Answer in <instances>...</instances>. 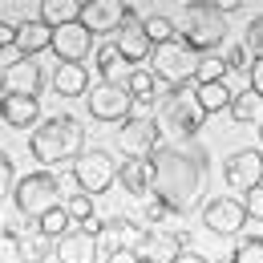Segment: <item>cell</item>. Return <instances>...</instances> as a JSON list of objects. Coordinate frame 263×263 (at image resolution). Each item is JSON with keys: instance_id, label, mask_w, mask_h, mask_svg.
Returning <instances> with one entry per match:
<instances>
[{"instance_id": "7a4b0ae2", "label": "cell", "mask_w": 263, "mask_h": 263, "mask_svg": "<svg viewBox=\"0 0 263 263\" xmlns=\"http://www.w3.org/2000/svg\"><path fill=\"white\" fill-rule=\"evenodd\" d=\"M239 8V0H191L186 12H182V29L178 36L195 49L198 57L202 53H215L227 36V16Z\"/></svg>"}, {"instance_id": "3957f363", "label": "cell", "mask_w": 263, "mask_h": 263, "mask_svg": "<svg viewBox=\"0 0 263 263\" xmlns=\"http://www.w3.org/2000/svg\"><path fill=\"white\" fill-rule=\"evenodd\" d=\"M85 150V126L73 114H57L49 122H41L29 138V154L41 166H57V162H73Z\"/></svg>"}, {"instance_id": "8fae6325", "label": "cell", "mask_w": 263, "mask_h": 263, "mask_svg": "<svg viewBox=\"0 0 263 263\" xmlns=\"http://www.w3.org/2000/svg\"><path fill=\"white\" fill-rule=\"evenodd\" d=\"M130 12H134V4H126V0H85V8H81V29L89 36L118 33Z\"/></svg>"}, {"instance_id": "4fadbf2b", "label": "cell", "mask_w": 263, "mask_h": 263, "mask_svg": "<svg viewBox=\"0 0 263 263\" xmlns=\"http://www.w3.org/2000/svg\"><path fill=\"white\" fill-rule=\"evenodd\" d=\"M101 227H69L57 243L53 255L57 263H98V247H101Z\"/></svg>"}, {"instance_id": "60d3db41", "label": "cell", "mask_w": 263, "mask_h": 263, "mask_svg": "<svg viewBox=\"0 0 263 263\" xmlns=\"http://www.w3.org/2000/svg\"><path fill=\"white\" fill-rule=\"evenodd\" d=\"M12 45H16V25L0 21V49H12Z\"/></svg>"}, {"instance_id": "b9f144b4", "label": "cell", "mask_w": 263, "mask_h": 263, "mask_svg": "<svg viewBox=\"0 0 263 263\" xmlns=\"http://www.w3.org/2000/svg\"><path fill=\"white\" fill-rule=\"evenodd\" d=\"M105 263H138V255L126 251V247H118V251H109V255H105Z\"/></svg>"}, {"instance_id": "d590c367", "label": "cell", "mask_w": 263, "mask_h": 263, "mask_svg": "<svg viewBox=\"0 0 263 263\" xmlns=\"http://www.w3.org/2000/svg\"><path fill=\"white\" fill-rule=\"evenodd\" d=\"M12 186H16V166H12V158L0 150V198L12 195Z\"/></svg>"}, {"instance_id": "6da1fadb", "label": "cell", "mask_w": 263, "mask_h": 263, "mask_svg": "<svg viewBox=\"0 0 263 263\" xmlns=\"http://www.w3.org/2000/svg\"><path fill=\"white\" fill-rule=\"evenodd\" d=\"M206 178H211V158L195 138L162 142L150 154V195L170 211H191L195 202H202Z\"/></svg>"}, {"instance_id": "9a60e30c", "label": "cell", "mask_w": 263, "mask_h": 263, "mask_svg": "<svg viewBox=\"0 0 263 263\" xmlns=\"http://www.w3.org/2000/svg\"><path fill=\"white\" fill-rule=\"evenodd\" d=\"M223 174H227V186L235 191H251V186H263V150L259 146H247V150H235L223 166Z\"/></svg>"}, {"instance_id": "52a82bcc", "label": "cell", "mask_w": 263, "mask_h": 263, "mask_svg": "<svg viewBox=\"0 0 263 263\" xmlns=\"http://www.w3.org/2000/svg\"><path fill=\"white\" fill-rule=\"evenodd\" d=\"M73 178H77V191L81 195H105L114 182H118V162H114V154L109 150H81L77 158H73Z\"/></svg>"}, {"instance_id": "836d02e7", "label": "cell", "mask_w": 263, "mask_h": 263, "mask_svg": "<svg viewBox=\"0 0 263 263\" xmlns=\"http://www.w3.org/2000/svg\"><path fill=\"white\" fill-rule=\"evenodd\" d=\"M36 223L33 219H29V215H21V211H16V215H8V219H4V239H12V243H16V239H21V235H25V231H33Z\"/></svg>"}, {"instance_id": "2e32d148", "label": "cell", "mask_w": 263, "mask_h": 263, "mask_svg": "<svg viewBox=\"0 0 263 263\" xmlns=\"http://www.w3.org/2000/svg\"><path fill=\"white\" fill-rule=\"evenodd\" d=\"M49 49L57 53L61 65H85V57L93 53V36L85 33L81 21H77V25H65V29H53V45Z\"/></svg>"}, {"instance_id": "277c9868", "label": "cell", "mask_w": 263, "mask_h": 263, "mask_svg": "<svg viewBox=\"0 0 263 263\" xmlns=\"http://www.w3.org/2000/svg\"><path fill=\"white\" fill-rule=\"evenodd\" d=\"M195 65H198V53L182 36H174V41H166V45H154V53H150V73H154V81L166 85V89H174V85H195Z\"/></svg>"}, {"instance_id": "44dd1931", "label": "cell", "mask_w": 263, "mask_h": 263, "mask_svg": "<svg viewBox=\"0 0 263 263\" xmlns=\"http://www.w3.org/2000/svg\"><path fill=\"white\" fill-rule=\"evenodd\" d=\"M36 8H41L36 21H45L49 29H65V25H77V21H81L85 0H41Z\"/></svg>"}, {"instance_id": "5b68a950", "label": "cell", "mask_w": 263, "mask_h": 263, "mask_svg": "<svg viewBox=\"0 0 263 263\" xmlns=\"http://www.w3.org/2000/svg\"><path fill=\"white\" fill-rule=\"evenodd\" d=\"M206 122V114L198 109L195 101V85H174L162 93V105H158V126L174 134V138H195Z\"/></svg>"}, {"instance_id": "f6af8a7d", "label": "cell", "mask_w": 263, "mask_h": 263, "mask_svg": "<svg viewBox=\"0 0 263 263\" xmlns=\"http://www.w3.org/2000/svg\"><path fill=\"white\" fill-rule=\"evenodd\" d=\"M259 134H263V130H259Z\"/></svg>"}, {"instance_id": "ffe728a7", "label": "cell", "mask_w": 263, "mask_h": 263, "mask_svg": "<svg viewBox=\"0 0 263 263\" xmlns=\"http://www.w3.org/2000/svg\"><path fill=\"white\" fill-rule=\"evenodd\" d=\"M93 85V73L85 65H57L53 69V89L57 98H85Z\"/></svg>"}, {"instance_id": "4dcf8cb0", "label": "cell", "mask_w": 263, "mask_h": 263, "mask_svg": "<svg viewBox=\"0 0 263 263\" xmlns=\"http://www.w3.org/2000/svg\"><path fill=\"white\" fill-rule=\"evenodd\" d=\"M126 89H130L134 101H154V93H158V81H154V73H150V69H134L130 81H126Z\"/></svg>"}, {"instance_id": "e575fe53", "label": "cell", "mask_w": 263, "mask_h": 263, "mask_svg": "<svg viewBox=\"0 0 263 263\" xmlns=\"http://www.w3.org/2000/svg\"><path fill=\"white\" fill-rule=\"evenodd\" d=\"M243 211H247V223H251V219L263 223V186H251V191L243 195Z\"/></svg>"}, {"instance_id": "8d00e7d4", "label": "cell", "mask_w": 263, "mask_h": 263, "mask_svg": "<svg viewBox=\"0 0 263 263\" xmlns=\"http://www.w3.org/2000/svg\"><path fill=\"white\" fill-rule=\"evenodd\" d=\"M243 45H247L251 57H263V16H255V21L247 25V41H243Z\"/></svg>"}, {"instance_id": "7c38bea8", "label": "cell", "mask_w": 263, "mask_h": 263, "mask_svg": "<svg viewBox=\"0 0 263 263\" xmlns=\"http://www.w3.org/2000/svg\"><path fill=\"white\" fill-rule=\"evenodd\" d=\"M182 251H186V231H166V227L146 231L142 243L134 247L138 263H174Z\"/></svg>"}, {"instance_id": "7bdbcfd3", "label": "cell", "mask_w": 263, "mask_h": 263, "mask_svg": "<svg viewBox=\"0 0 263 263\" xmlns=\"http://www.w3.org/2000/svg\"><path fill=\"white\" fill-rule=\"evenodd\" d=\"M174 263H211L206 259V255H198V251H191V247H186V251H182V255H178V259Z\"/></svg>"}, {"instance_id": "f1b7e54d", "label": "cell", "mask_w": 263, "mask_h": 263, "mask_svg": "<svg viewBox=\"0 0 263 263\" xmlns=\"http://www.w3.org/2000/svg\"><path fill=\"white\" fill-rule=\"evenodd\" d=\"M61 206H65L69 223H77V227H89V223H93V211H98L93 198L81 195V191H77V195H65V198H61Z\"/></svg>"}, {"instance_id": "30bf717a", "label": "cell", "mask_w": 263, "mask_h": 263, "mask_svg": "<svg viewBox=\"0 0 263 263\" xmlns=\"http://www.w3.org/2000/svg\"><path fill=\"white\" fill-rule=\"evenodd\" d=\"M89 118H98V122H126L134 109V98L126 85H109V81H98V85H89Z\"/></svg>"}, {"instance_id": "f546056e", "label": "cell", "mask_w": 263, "mask_h": 263, "mask_svg": "<svg viewBox=\"0 0 263 263\" xmlns=\"http://www.w3.org/2000/svg\"><path fill=\"white\" fill-rule=\"evenodd\" d=\"M142 29H146V41H150V45H166V41H174V36H178V25H174L166 12L146 16V21H142Z\"/></svg>"}, {"instance_id": "ac0fdd59", "label": "cell", "mask_w": 263, "mask_h": 263, "mask_svg": "<svg viewBox=\"0 0 263 263\" xmlns=\"http://www.w3.org/2000/svg\"><path fill=\"white\" fill-rule=\"evenodd\" d=\"M0 118L12 130H36L41 126V101L36 98H4L0 101Z\"/></svg>"}, {"instance_id": "d6a6232c", "label": "cell", "mask_w": 263, "mask_h": 263, "mask_svg": "<svg viewBox=\"0 0 263 263\" xmlns=\"http://www.w3.org/2000/svg\"><path fill=\"white\" fill-rule=\"evenodd\" d=\"M231 263H263V235L259 239H243V243L235 247Z\"/></svg>"}, {"instance_id": "d6986e66", "label": "cell", "mask_w": 263, "mask_h": 263, "mask_svg": "<svg viewBox=\"0 0 263 263\" xmlns=\"http://www.w3.org/2000/svg\"><path fill=\"white\" fill-rule=\"evenodd\" d=\"M49 45H53V29H49L45 21L33 16V21H21V25H16V45H12V49H16L21 57H36V53H45Z\"/></svg>"}, {"instance_id": "5bb4252c", "label": "cell", "mask_w": 263, "mask_h": 263, "mask_svg": "<svg viewBox=\"0 0 263 263\" xmlns=\"http://www.w3.org/2000/svg\"><path fill=\"white\" fill-rule=\"evenodd\" d=\"M202 223H206V231H215V235H239V231L247 227L243 198H235V195L211 198V202L202 206Z\"/></svg>"}, {"instance_id": "e0dca14e", "label": "cell", "mask_w": 263, "mask_h": 263, "mask_svg": "<svg viewBox=\"0 0 263 263\" xmlns=\"http://www.w3.org/2000/svg\"><path fill=\"white\" fill-rule=\"evenodd\" d=\"M114 49L130 61L134 69H138V61H146L150 53H154V45L146 41V29H142V16L138 12H130L126 21H122V29H118V41H114Z\"/></svg>"}, {"instance_id": "603a6c76", "label": "cell", "mask_w": 263, "mask_h": 263, "mask_svg": "<svg viewBox=\"0 0 263 263\" xmlns=\"http://www.w3.org/2000/svg\"><path fill=\"white\" fill-rule=\"evenodd\" d=\"M118 182L130 195H150V158H126L118 166Z\"/></svg>"}, {"instance_id": "ba28073f", "label": "cell", "mask_w": 263, "mask_h": 263, "mask_svg": "<svg viewBox=\"0 0 263 263\" xmlns=\"http://www.w3.org/2000/svg\"><path fill=\"white\" fill-rule=\"evenodd\" d=\"M45 85V69L36 57H21L12 49L8 61H0V93L4 98H36Z\"/></svg>"}, {"instance_id": "4316f807", "label": "cell", "mask_w": 263, "mask_h": 263, "mask_svg": "<svg viewBox=\"0 0 263 263\" xmlns=\"http://www.w3.org/2000/svg\"><path fill=\"white\" fill-rule=\"evenodd\" d=\"M259 105H263L259 93L243 89V93H235V98H231V109H227V114L239 122V126H255V118H259Z\"/></svg>"}, {"instance_id": "f35d334b", "label": "cell", "mask_w": 263, "mask_h": 263, "mask_svg": "<svg viewBox=\"0 0 263 263\" xmlns=\"http://www.w3.org/2000/svg\"><path fill=\"white\" fill-rule=\"evenodd\" d=\"M223 61H227V69H247L251 65V53H247V45H235Z\"/></svg>"}, {"instance_id": "9c48e42d", "label": "cell", "mask_w": 263, "mask_h": 263, "mask_svg": "<svg viewBox=\"0 0 263 263\" xmlns=\"http://www.w3.org/2000/svg\"><path fill=\"white\" fill-rule=\"evenodd\" d=\"M118 146L126 158H150L162 146V126L158 118H126L118 130Z\"/></svg>"}, {"instance_id": "ab89813d", "label": "cell", "mask_w": 263, "mask_h": 263, "mask_svg": "<svg viewBox=\"0 0 263 263\" xmlns=\"http://www.w3.org/2000/svg\"><path fill=\"white\" fill-rule=\"evenodd\" d=\"M247 77H251V93H259V98H263V57H251Z\"/></svg>"}, {"instance_id": "ee69618b", "label": "cell", "mask_w": 263, "mask_h": 263, "mask_svg": "<svg viewBox=\"0 0 263 263\" xmlns=\"http://www.w3.org/2000/svg\"><path fill=\"white\" fill-rule=\"evenodd\" d=\"M0 101H4V93H0Z\"/></svg>"}, {"instance_id": "cb8c5ba5", "label": "cell", "mask_w": 263, "mask_h": 263, "mask_svg": "<svg viewBox=\"0 0 263 263\" xmlns=\"http://www.w3.org/2000/svg\"><path fill=\"white\" fill-rule=\"evenodd\" d=\"M16 255H21V263H49V255H53V239L41 235V227L25 231V235L16 239Z\"/></svg>"}, {"instance_id": "1f68e13d", "label": "cell", "mask_w": 263, "mask_h": 263, "mask_svg": "<svg viewBox=\"0 0 263 263\" xmlns=\"http://www.w3.org/2000/svg\"><path fill=\"white\" fill-rule=\"evenodd\" d=\"M36 227H41V235H49V239L57 243V239H61V235H65V231L73 227V223H69L65 206H53V211H45V215L36 219Z\"/></svg>"}, {"instance_id": "74e56055", "label": "cell", "mask_w": 263, "mask_h": 263, "mask_svg": "<svg viewBox=\"0 0 263 263\" xmlns=\"http://www.w3.org/2000/svg\"><path fill=\"white\" fill-rule=\"evenodd\" d=\"M174 215H178V211H170V206H166V202H158V198H154V202H146V219H150V223H158V227H162V223H170Z\"/></svg>"}, {"instance_id": "7402d4cb", "label": "cell", "mask_w": 263, "mask_h": 263, "mask_svg": "<svg viewBox=\"0 0 263 263\" xmlns=\"http://www.w3.org/2000/svg\"><path fill=\"white\" fill-rule=\"evenodd\" d=\"M98 73H101V81H109V85H126L134 65L114 49V41H105V45H98Z\"/></svg>"}, {"instance_id": "8992f818", "label": "cell", "mask_w": 263, "mask_h": 263, "mask_svg": "<svg viewBox=\"0 0 263 263\" xmlns=\"http://www.w3.org/2000/svg\"><path fill=\"white\" fill-rule=\"evenodd\" d=\"M12 202H16L21 215H29V219L36 223L45 211L61 206V186H57V178H53L49 170H29L25 178H16V186H12Z\"/></svg>"}, {"instance_id": "484cf974", "label": "cell", "mask_w": 263, "mask_h": 263, "mask_svg": "<svg viewBox=\"0 0 263 263\" xmlns=\"http://www.w3.org/2000/svg\"><path fill=\"white\" fill-rule=\"evenodd\" d=\"M231 85L227 81H211V85H195V101H198V109L211 118V114H223V109H231Z\"/></svg>"}, {"instance_id": "83f0119b", "label": "cell", "mask_w": 263, "mask_h": 263, "mask_svg": "<svg viewBox=\"0 0 263 263\" xmlns=\"http://www.w3.org/2000/svg\"><path fill=\"white\" fill-rule=\"evenodd\" d=\"M227 61L219 57V53H202L195 65V85H211V81H227Z\"/></svg>"}, {"instance_id": "d4e9b609", "label": "cell", "mask_w": 263, "mask_h": 263, "mask_svg": "<svg viewBox=\"0 0 263 263\" xmlns=\"http://www.w3.org/2000/svg\"><path fill=\"white\" fill-rule=\"evenodd\" d=\"M98 235H101V239H109V251H118V247L134 251V247L142 243V235H146V231L138 227V223H130V219H114V223H105Z\"/></svg>"}]
</instances>
